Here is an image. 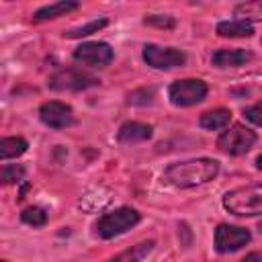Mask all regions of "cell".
<instances>
[{"label":"cell","mask_w":262,"mask_h":262,"mask_svg":"<svg viewBox=\"0 0 262 262\" xmlns=\"http://www.w3.org/2000/svg\"><path fill=\"white\" fill-rule=\"evenodd\" d=\"M217 172H219V164L215 160L196 158V160L170 164L164 170L162 180L170 186H176V188H192V186H199V184L213 180L217 176Z\"/></svg>","instance_id":"1"},{"label":"cell","mask_w":262,"mask_h":262,"mask_svg":"<svg viewBox=\"0 0 262 262\" xmlns=\"http://www.w3.org/2000/svg\"><path fill=\"white\" fill-rule=\"evenodd\" d=\"M223 207L239 217L262 215V184H248L225 192Z\"/></svg>","instance_id":"2"},{"label":"cell","mask_w":262,"mask_h":262,"mask_svg":"<svg viewBox=\"0 0 262 262\" xmlns=\"http://www.w3.org/2000/svg\"><path fill=\"white\" fill-rule=\"evenodd\" d=\"M141 215L131 209V207H121L113 213H106L102 215L98 221H96V233L104 239H111L115 235H121L125 231H129L131 227H135L139 223Z\"/></svg>","instance_id":"3"},{"label":"cell","mask_w":262,"mask_h":262,"mask_svg":"<svg viewBox=\"0 0 262 262\" xmlns=\"http://www.w3.org/2000/svg\"><path fill=\"white\" fill-rule=\"evenodd\" d=\"M254 143H256V133L244 125L227 127L217 139V147L229 156H242V154L250 151Z\"/></svg>","instance_id":"4"},{"label":"cell","mask_w":262,"mask_h":262,"mask_svg":"<svg viewBox=\"0 0 262 262\" xmlns=\"http://www.w3.org/2000/svg\"><path fill=\"white\" fill-rule=\"evenodd\" d=\"M172 104L176 106H192L199 104L201 100H205L207 96V84L203 80L196 78H186V80H178L170 86L168 90Z\"/></svg>","instance_id":"5"},{"label":"cell","mask_w":262,"mask_h":262,"mask_svg":"<svg viewBox=\"0 0 262 262\" xmlns=\"http://www.w3.org/2000/svg\"><path fill=\"white\" fill-rule=\"evenodd\" d=\"M143 61L154 70H172L186 63V55L174 47H160V45H145L143 47Z\"/></svg>","instance_id":"6"},{"label":"cell","mask_w":262,"mask_h":262,"mask_svg":"<svg viewBox=\"0 0 262 262\" xmlns=\"http://www.w3.org/2000/svg\"><path fill=\"white\" fill-rule=\"evenodd\" d=\"M98 80L90 74H84L80 70H59L53 76H49L47 86L51 90H68V92H78V90H86L90 86H96Z\"/></svg>","instance_id":"7"},{"label":"cell","mask_w":262,"mask_h":262,"mask_svg":"<svg viewBox=\"0 0 262 262\" xmlns=\"http://www.w3.org/2000/svg\"><path fill=\"white\" fill-rule=\"evenodd\" d=\"M74 59L82 66H90V68H104L113 61V49L108 43L102 41H90V43H82L80 47H76L74 51Z\"/></svg>","instance_id":"8"},{"label":"cell","mask_w":262,"mask_h":262,"mask_svg":"<svg viewBox=\"0 0 262 262\" xmlns=\"http://www.w3.org/2000/svg\"><path fill=\"white\" fill-rule=\"evenodd\" d=\"M250 242V231L244 227H235V225H227L221 223L215 229V248L221 254H229L235 252L239 248H244Z\"/></svg>","instance_id":"9"},{"label":"cell","mask_w":262,"mask_h":262,"mask_svg":"<svg viewBox=\"0 0 262 262\" xmlns=\"http://www.w3.org/2000/svg\"><path fill=\"white\" fill-rule=\"evenodd\" d=\"M39 117L51 129H66V127H70L74 123L72 108L68 104H63V102H57V100H51V102L41 104Z\"/></svg>","instance_id":"10"},{"label":"cell","mask_w":262,"mask_h":262,"mask_svg":"<svg viewBox=\"0 0 262 262\" xmlns=\"http://www.w3.org/2000/svg\"><path fill=\"white\" fill-rule=\"evenodd\" d=\"M250 59H252V53L246 49H219L211 57L215 68H237Z\"/></svg>","instance_id":"11"},{"label":"cell","mask_w":262,"mask_h":262,"mask_svg":"<svg viewBox=\"0 0 262 262\" xmlns=\"http://www.w3.org/2000/svg\"><path fill=\"white\" fill-rule=\"evenodd\" d=\"M119 141L123 143H135V141H145L151 137V127L145 125V123H137V121H131V123H125L121 125L119 129Z\"/></svg>","instance_id":"12"},{"label":"cell","mask_w":262,"mask_h":262,"mask_svg":"<svg viewBox=\"0 0 262 262\" xmlns=\"http://www.w3.org/2000/svg\"><path fill=\"white\" fill-rule=\"evenodd\" d=\"M156 242L154 239H145V242H139L137 246H131L129 250L117 254L115 258H111L108 262H143L147 258V254L154 250Z\"/></svg>","instance_id":"13"},{"label":"cell","mask_w":262,"mask_h":262,"mask_svg":"<svg viewBox=\"0 0 262 262\" xmlns=\"http://www.w3.org/2000/svg\"><path fill=\"white\" fill-rule=\"evenodd\" d=\"M80 4L78 2H72V0H66V2H53V4H47L43 8H39L35 14H33V20L41 23V20H49V18H57L61 14H68L72 10H76Z\"/></svg>","instance_id":"14"},{"label":"cell","mask_w":262,"mask_h":262,"mask_svg":"<svg viewBox=\"0 0 262 262\" xmlns=\"http://www.w3.org/2000/svg\"><path fill=\"white\" fill-rule=\"evenodd\" d=\"M231 121V111L227 108H215V111H207L201 117V127L209 129V131H217V129H225Z\"/></svg>","instance_id":"15"},{"label":"cell","mask_w":262,"mask_h":262,"mask_svg":"<svg viewBox=\"0 0 262 262\" xmlns=\"http://www.w3.org/2000/svg\"><path fill=\"white\" fill-rule=\"evenodd\" d=\"M217 33L221 37H250L254 33L252 25L246 20H223L217 25Z\"/></svg>","instance_id":"16"},{"label":"cell","mask_w":262,"mask_h":262,"mask_svg":"<svg viewBox=\"0 0 262 262\" xmlns=\"http://www.w3.org/2000/svg\"><path fill=\"white\" fill-rule=\"evenodd\" d=\"M29 147L27 139L23 137H4L0 141V158L2 160H10V158H16L20 154H25Z\"/></svg>","instance_id":"17"},{"label":"cell","mask_w":262,"mask_h":262,"mask_svg":"<svg viewBox=\"0 0 262 262\" xmlns=\"http://www.w3.org/2000/svg\"><path fill=\"white\" fill-rule=\"evenodd\" d=\"M235 16L239 20H262V0H252V2H242L235 6Z\"/></svg>","instance_id":"18"},{"label":"cell","mask_w":262,"mask_h":262,"mask_svg":"<svg viewBox=\"0 0 262 262\" xmlns=\"http://www.w3.org/2000/svg\"><path fill=\"white\" fill-rule=\"evenodd\" d=\"M108 25L106 18H98V20H92L88 25H82V27H76V29H70L63 33L66 39H80V37H86V35H92V33H98L100 29H104Z\"/></svg>","instance_id":"19"},{"label":"cell","mask_w":262,"mask_h":262,"mask_svg":"<svg viewBox=\"0 0 262 262\" xmlns=\"http://www.w3.org/2000/svg\"><path fill=\"white\" fill-rule=\"evenodd\" d=\"M20 219H23L27 225L41 227V225L47 223V213H45L41 207H27V209L20 213Z\"/></svg>","instance_id":"20"},{"label":"cell","mask_w":262,"mask_h":262,"mask_svg":"<svg viewBox=\"0 0 262 262\" xmlns=\"http://www.w3.org/2000/svg\"><path fill=\"white\" fill-rule=\"evenodd\" d=\"M23 176H25V168H23V166H16V164H6V166L2 168V182H4V184L18 182Z\"/></svg>","instance_id":"21"},{"label":"cell","mask_w":262,"mask_h":262,"mask_svg":"<svg viewBox=\"0 0 262 262\" xmlns=\"http://www.w3.org/2000/svg\"><path fill=\"white\" fill-rule=\"evenodd\" d=\"M154 100V90L151 88H139L129 94V104H149Z\"/></svg>","instance_id":"22"},{"label":"cell","mask_w":262,"mask_h":262,"mask_svg":"<svg viewBox=\"0 0 262 262\" xmlns=\"http://www.w3.org/2000/svg\"><path fill=\"white\" fill-rule=\"evenodd\" d=\"M145 25H151V27H160V29H172L176 25V20L172 16H162V14H149L143 18Z\"/></svg>","instance_id":"23"},{"label":"cell","mask_w":262,"mask_h":262,"mask_svg":"<svg viewBox=\"0 0 262 262\" xmlns=\"http://www.w3.org/2000/svg\"><path fill=\"white\" fill-rule=\"evenodd\" d=\"M244 115H246V119H248L250 123L262 125V102H256V104L248 106V108L244 111Z\"/></svg>","instance_id":"24"},{"label":"cell","mask_w":262,"mask_h":262,"mask_svg":"<svg viewBox=\"0 0 262 262\" xmlns=\"http://www.w3.org/2000/svg\"><path fill=\"white\" fill-rule=\"evenodd\" d=\"M244 262H262V254H258V252L248 254V256L244 258Z\"/></svg>","instance_id":"25"},{"label":"cell","mask_w":262,"mask_h":262,"mask_svg":"<svg viewBox=\"0 0 262 262\" xmlns=\"http://www.w3.org/2000/svg\"><path fill=\"white\" fill-rule=\"evenodd\" d=\"M256 166L262 170V156H258V160H256Z\"/></svg>","instance_id":"26"},{"label":"cell","mask_w":262,"mask_h":262,"mask_svg":"<svg viewBox=\"0 0 262 262\" xmlns=\"http://www.w3.org/2000/svg\"><path fill=\"white\" fill-rule=\"evenodd\" d=\"M2 262H6V260H2Z\"/></svg>","instance_id":"27"}]
</instances>
